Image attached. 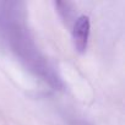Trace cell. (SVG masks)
<instances>
[{
    "label": "cell",
    "instance_id": "cell-1",
    "mask_svg": "<svg viewBox=\"0 0 125 125\" xmlns=\"http://www.w3.org/2000/svg\"><path fill=\"white\" fill-rule=\"evenodd\" d=\"M90 31H91V22L88 16L86 15L79 16L73 27V43L79 53L86 52L90 38Z\"/></svg>",
    "mask_w": 125,
    "mask_h": 125
}]
</instances>
